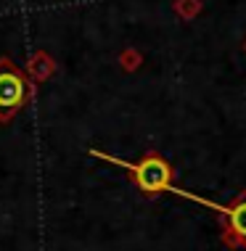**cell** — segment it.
Segmentation results:
<instances>
[{
	"label": "cell",
	"mask_w": 246,
	"mask_h": 251,
	"mask_svg": "<svg viewBox=\"0 0 246 251\" xmlns=\"http://www.w3.org/2000/svg\"><path fill=\"white\" fill-rule=\"evenodd\" d=\"M114 164H122L127 169H133V177L135 182H138V188L143 193H162V191H175L172 182H169V177H172V169H169V164L162 159V156L156 153H148L143 161H138V164H125V161H117L114 159Z\"/></svg>",
	"instance_id": "cell-1"
},
{
	"label": "cell",
	"mask_w": 246,
	"mask_h": 251,
	"mask_svg": "<svg viewBox=\"0 0 246 251\" xmlns=\"http://www.w3.org/2000/svg\"><path fill=\"white\" fill-rule=\"evenodd\" d=\"M222 212L228 214V230L233 235V241L246 246V191L228 209H222Z\"/></svg>",
	"instance_id": "cell-3"
},
{
	"label": "cell",
	"mask_w": 246,
	"mask_h": 251,
	"mask_svg": "<svg viewBox=\"0 0 246 251\" xmlns=\"http://www.w3.org/2000/svg\"><path fill=\"white\" fill-rule=\"evenodd\" d=\"M24 100V79L11 66H0V117L13 114Z\"/></svg>",
	"instance_id": "cell-2"
}]
</instances>
